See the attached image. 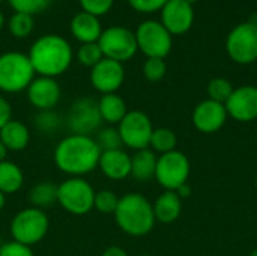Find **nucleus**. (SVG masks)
<instances>
[{"label": "nucleus", "instance_id": "obj_1", "mask_svg": "<svg viewBox=\"0 0 257 256\" xmlns=\"http://www.w3.org/2000/svg\"><path fill=\"white\" fill-rule=\"evenodd\" d=\"M101 149L93 136L69 134L54 148L53 160L59 170L69 177L83 178L98 167Z\"/></svg>", "mask_w": 257, "mask_h": 256}, {"label": "nucleus", "instance_id": "obj_2", "mask_svg": "<svg viewBox=\"0 0 257 256\" xmlns=\"http://www.w3.org/2000/svg\"><path fill=\"white\" fill-rule=\"evenodd\" d=\"M27 56L35 74L56 78L68 71L74 59V51L68 39L50 33L38 38L32 44Z\"/></svg>", "mask_w": 257, "mask_h": 256}, {"label": "nucleus", "instance_id": "obj_3", "mask_svg": "<svg viewBox=\"0 0 257 256\" xmlns=\"http://www.w3.org/2000/svg\"><path fill=\"white\" fill-rule=\"evenodd\" d=\"M116 225L131 237H145L155 226L154 207L142 193H126L119 198L114 211Z\"/></svg>", "mask_w": 257, "mask_h": 256}, {"label": "nucleus", "instance_id": "obj_4", "mask_svg": "<svg viewBox=\"0 0 257 256\" xmlns=\"http://www.w3.org/2000/svg\"><path fill=\"white\" fill-rule=\"evenodd\" d=\"M35 78V69L27 54L21 51H6L0 54V91L18 94L29 88Z\"/></svg>", "mask_w": 257, "mask_h": 256}, {"label": "nucleus", "instance_id": "obj_5", "mask_svg": "<svg viewBox=\"0 0 257 256\" xmlns=\"http://www.w3.org/2000/svg\"><path fill=\"white\" fill-rule=\"evenodd\" d=\"M48 228L50 220L45 211L35 207H29L14 216L9 229L14 241L32 247L45 238Z\"/></svg>", "mask_w": 257, "mask_h": 256}, {"label": "nucleus", "instance_id": "obj_6", "mask_svg": "<svg viewBox=\"0 0 257 256\" xmlns=\"http://www.w3.org/2000/svg\"><path fill=\"white\" fill-rule=\"evenodd\" d=\"M93 187L78 177H69L57 186V204L74 216H84L93 210Z\"/></svg>", "mask_w": 257, "mask_h": 256}, {"label": "nucleus", "instance_id": "obj_7", "mask_svg": "<svg viewBox=\"0 0 257 256\" xmlns=\"http://www.w3.org/2000/svg\"><path fill=\"white\" fill-rule=\"evenodd\" d=\"M98 45L104 57L120 63L133 59L139 51L136 33L123 26H111L104 29L98 39Z\"/></svg>", "mask_w": 257, "mask_h": 256}, {"label": "nucleus", "instance_id": "obj_8", "mask_svg": "<svg viewBox=\"0 0 257 256\" xmlns=\"http://www.w3.org/2000/svg\"><path fill=\"white\" fill-rule=\"evenodd\" d=\"M191 172V164L188 157L175 149L167 154H161L157 161V170H155V180L157 183L169 190L175 192L178 187L185 184L188 181Z\"/></svg>", "mask_w": 257, "mask_h": 256}, {"label": "nucleus", "instance_id": "obj_9", "mask_svg": "<svg viewBox=\"0 0 257 256\" xmlns=\"http://www.w3.org/2000/svg\"><path fill=\"white\" fill-rule=\"evenodd\" d=\"M229 57L239 65H250L257 60V24L247 21L235 26L226 39Z\"/></svg>", "mask_w": 257, "mask_h": 256}, {"label": "nucleus", "instance_id": "obj_10", "mask_svg": "<svg viewBox=\"0 0 257 256\" xmlns=\"http://www.w3.org/2000/svg\"><path fill=\"white\" fill-rule=\"evenodd\" d=\"M134 33L137 39V47L146 57L164 59L172 50V35L161 24V21L146 20L139 24Z\"/></svg>", "mask_w": 257, "mask_h": 256}, {"label": "nucleus", "instance_id": "obj_11", "mask_svg": "<svg viewBox=\"0 0 257 256\" xmlns=\"http://www.w3.org/2000/svg\"><path fill=\"white\" fill-rule=\"evenodd\" d=\"M65 124L72 134L92 136L102 124L98 110V101L92 97L75 100L68 109Z\"/></svg>", "mask_w": 257, "mask_h": 256}, {"label": "nucleus", "instance_id": "obj_12", "mask_svg": "<svg viewBox=\"0 0 257 256\" xmlns=\"http://www.w3.org/2000/svg\"><path fill=\"white\" fill-rule=\"evenodd\" d=\"M123 146L140 151L149 148L154 125L151 118L142 110H128L125 118L117 124Z\"/></svg>", "mask_w": 257, "mask_h": 256}, {"label": "nucleus", "instance_id": "obj_13", "mask_svg": "<svg viewBox=\"0 0 257 256\" xmlns=\"http://www.w3.org/2000/svg\"><path fill=\"white\" fill-rule=\"evenodd\" d=\"M125 69L120 62L104 57L93 68H90V84L101 95L116 94V91L123 84Z\"/></svg>", "mask_w": 257, "mask_h": 256}, {"label": "nucleus", "instance_id": "obj_14", "mask_svg": "<svg viewBox=\"0 0 257 256\" xmlns=\"http://www.w3.org/2000/svg\"><path fill=\"white\" fill-rule=\"evenodd\" d=\"M227 118L229 115L226 106L209 98L200 101L193 110V125L197 131L203 134L220 131L224 127Z\"/></svg>", "mask_w": 257, "mask_h": 256}, {"label": "nucleus", "instance_id": "obj_15", "mask_svg": "<svg viewBox=\"0 0 257 256\" xmlns=\"http://www.w3.org/2000/svg\"><path fill=\"white\" fill-rule=\"evenodd\" d=\"M226 110L230 118L238 122H251L257 119V88L244 84L235 88L226 101Z\"/></svg>", "mask_w": 257, "mask_h": 256}, {"label": "nucleus", "instance_id": "obj_16", "mask_svg": "<svg viewBox=\"0 0 257 256\" xmlns=\"http://www.w3.org/2000/svg\"><path fill=\"white\" fill-rule=\"evenodd\" d=\"M193 23L194 9L187 0H169L161 9V24L172 36L187 33Z\"/></svg>", "mask_w": 257, "mask_h": 256}, {"label": "nucleus", "instance_id": "obj_17", "mask_svg": "<svg viewBox=\"0 0 257 256\" xmlns=\"http://www.w3.org/2000/svg\"><path fill=\"white\" fill-rule=\"evenodd\" d=\"M29 103L39 112L53 110L60 101V86L56 78L38 75L26 89Z\"/></svg>", "mask_w": 257, "mask_h": 256}, {"label": "nucleus", "instance_id": "obj_18", "mask_svg": "<svg viewBox=\"0 0 257 256\" xmlns=\"http://www.w3.org/2000/svg\"><path fill=\"white\" fill-rule=\"evenodd\" d=\"M98 167L108 180L122 181L131 177V155L123 149L102 151Z\"/></svg>", "mask_w": 257, "mask_h": 256}, {"label": "nucleus", "instance_id": "obj_19", "mask_svg": "<svg viewBox=\"0 0 257 256\" xmlns=\"http://www.w3.org/2000/svg\"><path fill=\"white\" fill-rule=\"evenodd\" d=\"M102 30L104 29L101 26L99 18L87 12L81 11L71 20V33L81 44L98 42Z\"/></svg>", "mask_w": 257, "mask_h": 256}, {"label": "nucleus", "instance_id": "obj_20", "mask_svg": "<svg viewBox=\"0 0 257 256\" xmlns=\"http://www.w3.org/2000/svg\"><path fill=\"white\" fill-rule=\"evenodd\" d=\"M152 207H154L155 220L164 225H170L176 222L182 213V199L175 192L166 190L157 198Z\"/></svg>", "mask_w": 257, "mask_h": 256}, {"label": "nucleus", "instance_id": "obj_21", "mask_svg": "<svg viewBox=\"0 0 257 256\" xmlns=\"http://www.w3.org/2000/svg\"><path fill=\"white\" fill-rule=\"evenodd\" d=\"M0 142L8 148V151H23L24 148H27L30 142V131L27 125H24L21 121L11 119L0 130Z\"/></svg>", "mask_w": 257, "mask_h": 256}, {"label": "nucleus", "instance_id": "obj_22", "mask_svg": "<svg viewBox=\"0 0 257 256\" xmlns=\"http://www.w3.org/2000/svg\"><path fill=\"white\" fill-rule=\"evenodd\" d=\"M158 157L151 148L136 151L131 157V177L137 181H149L155 178Z\"/></svg>", "mask_w": 257, "mask_h": 256}, {"label": "nucleus", "instance_id": "obj_23", "mask_svg": "<svg viewBox=\"0 0 257 256\" xmlns=\"http://www.w3.org/2000/svg\"><path fill=\"white\" fill-rule=\"evenodd\" d=\"M98 110L102 122L119 124L128 113L126 103L117 94H105L98 100Z\"/></svg>", "mask_w": 257, "mask_h": 256}, {"label": "nucleus", "instance_id": "obj_24", "mask_svg": "<svg viewBox=\"0 0 257 256\" xmlns=\"http://www.w3.org/2000/svg\"><path fill=\"white\" fill-rule=\"evenodd\" d=\"M24 184V174L21 167L9 160L0 163V192L6 195L17 193Z\"/></svg>", "mask_w": 257, "mask_h": 256}, {"label": "nucleus", "instance_id": "obj_25", "mask_svg": "<svg viewBox=\"0 0 257 256\" xmlns=\"http://www.w3.org/2000/svg\"><path fill=\"white\" fill-rule=\"evenodd\" d=\"M29 202L32 207L45 210L57 204V184L53 181H41L29 192Z\"/></svg>", "mask_w": 257, "mask_h": 256}, {"label": "nucleus", "instance_id": "obj_26", "mask_svg": "<svg viewBox=\"0 0 257 256\" xmlns=\"http://www.w3.org/2000/svg\"><path fill=\"white\" fill-rule=\"evenodd\" d=\"M178 145V137L175 134L173 130L170 128H154L152 136H151V142H149V148L154 152H160V154H167L176 149Z\"/></svg>", "mask_w": 257, "mask_h": 256}, {"label": "nucleus", "instance_id": "obj_27", "mask_svg": "<svg viewBox=\"0 0 257 256\" xmlns=\"http://www.w3.org/2000/svg\"><path fill=\"white\" fill-rule=\"evenodd\" d=\"M8 29H9L11 35L18 39L27 38L35 29L33 15L23 14V12H14V15H11V18L8 20Z\"/></svg>", "mask_w": 257, "mask_h": 256}, {"label": "nucleus", "instance_id": "obj_28", "mask_svg": "<svg viewBox=\"0 0 257 256\" xmlns=\"http://www.w3.org/2000/svg\"><path fill=\"white\" fill-rule=\"evenodd\" d=\"M233 84L224 78V77H215L208 83L206 92H208V98L221 104H226V101L229 100V97L233 92Z\"/></svg>", "mask_w": 257, "mask_h": 256}, {"label": "nucleus", "instance_id": "obj_29", "mask_svg": "<svg viewBox=\"0 0 257 256\" xmlns=\"http://www.w3.org/2000/svg\"><path fill=\"white\" fill-rule=\"evenodd\" d=\"M77 60L87 68H93L98 62L104 59V54L98 45V42H89V44H81L77 50Z\"/></svg>", "mask_w": 257, "mask_h": 256}, {"label": "nucleus", "instance_id": "obj_30", "mask_svg": "<svg viewBox=\"0 0 257 256\" xmlns=\"http://www.w3.org/2000/svg\"><path fill=\"white\" fill-rule=\"evenodd\" d=\"M101 152L102 151H113V149H122L123 143L119 134V130L114 127H107L98 131L96 137H95Z\"/></svg>", "mask_w": 257, "mask_h": 256}, {"label": "nucleus", "instance_id": "obj_31", "mask_svg": "<svg viewBox=\"0 0 257 256\" xmlns=\"http://www.w3.org/2000/svg\"><path fill=\"white\" fill-rule=\"evenodd\" d=\"M119 204V196L111 190H99L95 193L93 208L102 214H114Z\"/></svg>", "mask_w": 257, "mask_h": 256}, {"label": "nucleus", "instance_id": "obj_32", "mask_svg": "<svg viewBox=\"0 0 257 256\" xmlns=\"http://www.w3.org/2000/svg\"><path fill=\"white\" fill-rule=\"evenodd\" d=\"M62 125L60 116L53 110L38 112L35 116V127L42 133H54Z\"/></svg>", "mask_w": 257, "mask_h": 256}, {"label": "nucleus", "instance_id": "obj_33", "mask_svg": "<svg viewBox=\"0 0 257 256\" xmlns=\"http://www.w3.org/2000/svg\"><path fill=\"white\" fill-rule=\"evenodd\" d=\"M167 71V65L164 59L160 57H148L145 65H143V74L149 81H160L164 78Z\"/></svg>", "mask_w": 257, "mask_h": 256}, {"label": "nucleus", "instance_id": "obj_34", "mask_svg": "<svg viewBox=\"0 0 257 256\" xmlns=\"http://www.w3.org/2000/svg\"><path fill=\"white\" fill-rule=\"evenodd\" d=\"M8 2L15 12H23L29 15L44 12L51 3V0H8Z\"/></svg>", "mask_w": 257, "mask_h": 256}, {"label": "nucleus", "instance_id": "obj_35", "mask_svg": "<svg viewBox=\"0 0 257 256\" xmlns=\"http://www.w3.org/2000/svg\"><path fill=\"white\" fill-rule=\"evenodd\" d=\"M81 11L95 17H102L113 8L114 0H78Z\"/></svg>", "mask_w": 257, "mask_h": 256}, {"label": "nucleus", "instance_id": "obj_36", "mask_svg": "<svg viewBox=\"0 0 257 256\" xmlns=\"http://www.w3.org/2000/svg\"><path fill=\"white\" fill-rule=\"evenodd\" d=\"M169 0H128L130 6L142 14H152L161 11Z\"/></svg>", "mask_w": 257, "mask_h": 256}, {"label": "nucleus", "instance_id": "obj_37", "mask_svg": "<svg viewBox=\"0 0 257 256\" xmlns=\"http://www.w3.org/2000/svg\"><path fill=\"white\" fill-rule=\"evenodd\" d=\"M0 256H35L32 252V247L24 246L17 241H6L0 246Z\"/></svg>", "mask_w": 257, "mask_h": 256}, {"label": "nucleus", "instance_id": "obj_38", "mask_svg": "<svg viewBox=\"0 0 257 256\" xmlns=\"http://www.w3.org/2000/svg\"><path fill=\"white\" fill-rule=\"evenodd\" d=\"M12 119V107L6 98L0 95V130Z\"/></svg>", "mask_w": 257, "mask_h": 256}, {"label": "nucleus", "instance_id": "obj_39", "mask_svg": "<svg viewBox=\"0 0 257 256\" xmlns=\"http://www.w3.org/2000/svg\"><path fill=\"white\" fill-rule=\"evenodd\" d=\"M101 256H128L126 250L119 246H108Z\"/></svg>", "mask_w": 257, "mask_h": 256}, {"label": "nucleus", "instance_id": "obj_40", "mask_svg": "<svg viewBox=\"0 0 257 256\" xmlns=\"http://www.w3.org/2000/svg\"><path fill=\"white\" fill-rule=\"evenodd\" d=\"M175 193H176L181 199L190 198V195H191V187L188 186V183H185V184H182L181 187H178V189L175 190Z\"/></svg>", "mask_w": 257, "mask_h": 256}, {"label": "nucleus", "instance_id": "obj_41", "mask_svg": "<svg viewBox=\"0 0 257 256\" xmlns=\"http://www.w3.org/2000/svg\"><path fill=\"white\" fill-rule=\"evenodd\" d=\"M8 148L0 142V163H3V161H6V157H8Z\"/></svg>", "mask_w": 257, "mask_h": 256}, {"label": "nucleus", "instance_id": "obj_42", "mask_svg": "<svg viewBox=\"0 0 257 256\" xmlns=\"http://www.w3.org/2000/svg\"><path fill=\"white\" fill-rule=\"evenodd\" d=\"M5 204H6V196L0 192V211L3 210V207H5Z\"/></svg>", "mask_w": 257, "mask_h": 256}, {"label": "nucleus", "instance_id": "obj_43", "mask_svg": "<svg viewBox=\"0 0 257 256\" xmlns=\"http://www.w3.org/2000/svg\"><path fill=\"white\" fill-rule=\"evenodd\" d=\"M5 23H6V20H5V15H3V12H0V30L5 27Z\"/></svg>", "mask_w": 257, "mask_h": 256}, {"label": "nucleus", "instance_id": "obj_44", "mask_svg": "<svg viewBox=\"0 0 257 256\" xmlns=\"http://www.w3.org/2000/svg\"><path fill=\"white\" fill-rule=\"evenodd\" d=\"M248 256H257V249H254V250H253V252H251Z\"/></svg>", "mask_w": 257, "mask_h": 256}, {"label": "nucleus", "instance_id": "obj_45", "mask_svg": "<svg viewBox=\"0 0 257 256\" xmlns=\"http://www.w3.org/2000/svg\"><path fill=\"white\" fill-rule=\"evenodd\" d=\"M254 186H256V190H257V175H256V180H254Z\"/></svg>", "mask_w": 257, "mask_h": 256}, {"label": "nucleus", "instance_id": "obj_46", "mask_svg": "<svg viewBox=\"0 0 257 256\" xmlns=\"http://www.w3.org/2000/svg\"><path fill=\"white\" fill-rule=\"evenodd\" d=\"M187 2H190V3H191V5H193V3H194V2H196V0H187Z\"/></svg>", "mask_w": 257, "mask_h": 256}, {"label": "nucleus", "instance_id": "obj_47", "mask_svg": "<svg viewBox=\"0 0 257 256\" xmlns=\"http://www.w3.org/2000/svg\"><path fill=\"white\" fill-rule=\"evenodd\" d=\"M137 256H152V255H137Z\"/></svg>", "mask_w": 257, "mask_h": 256}, {"label": "nucleus", "instance_id": "obj_48", "mask_svg": "<svg viewBox=\"0 0 257 256\" xmlns=\"http://www.w3.org/2000/svg\"><path fill=\"white\" fill-rule=\"evenodd\" d=\"M2 2H3V0H0V3H2Z\"/></svg>", "mask_w": 257, "mask_h": 256}]
</instances>
